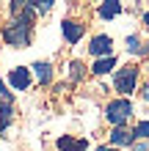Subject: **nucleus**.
I'll use <instances>...</instances> for the list:
<instances>
[{
  "label": "nucleus",
  "instance_id": "1a4fd4ad",
  "mask_svg": "<svg viewBox=\"0 0 149 151\" xmlns=\"http://www.w3.org/2000/svg\"><path fill=\"white\" fill-rule=\"evenodd\" d=\"M113 69H116V58H113V55H105V58H97V60L91 63V74L102 77V74L113 72Z\"/></svg>",
  "mask_w": 149,
  "mask_h": 151
},
{
  "label": "nucleus",
  "instance_id": "20e7f679",
  "mask_svg": "<svg viewBox=\"0 0 149 151\" xmlns=\"http://www.w3.org/2000/svg\"><path fill=\"white\" fill-rule=\"evenodd\" d=\"M0 99H3L0 102V132H6L14 121V93L3 85V80H0Z\"/></svg>",
  "mask_w": 149,
  "mask_h": 151
},
{
  "label": "nucleus",
  "instance_id": "9d476101",
  "mask_svg": "<svg viewBox=\"0 0 149 151\" xmlns=\"http://www.w3.org/2000/svg\"><path fill=\"white\" fill-rule=\"evenodd\" d=\"M133 140H135V135L127 127H113V132H110V143L113 146H130Z\"/></svg>",
  "mask_w": 149,
  "mask_h": 151
},
{
  "label": "nucleus",
  "instance_id": "f03ea898",
  "mask_svg": "<svg viewBox=\"0 0 149 151\" xmlns=\"http://www.w3.org/2000/svg\"><path fill=\"white\" fill-rule=\"evenodd\" d=\"M133 118V102L127 96H119V99H110L108 107H105V121L110 127H124V124Z\"/></svg>",
  "mask_w": 149,
  "mask_h": 151
},
{
  "label": "nucleus",
  "instance_id": "ddd939ff",
  "mask_svg": "<svg viewBox=\"0 0 149 151\" xmlns=\"http://www.w3.org/2000/svg\"><path fill=\"white\" fill-rule=\"evenodd\" d=\"M124 44H127V52H130V55H149V44H144L135 33H130V36L124 39Z\"/></svg>",
  "mask_w": 149,
  "mask_h": 151
},
{
  "label": "nucleus",
  "instance_id": "39448f33",
  "mask_svg": "<svg viewBox=\"0 0 149 151\" xmlns=\"http://www.w3.org/2000/svg\"><path fill=\"white\" fill-rule=\"evenodd\" d=\"M31 83H33L31 69L20 66V69H11V72H8V85H11V91H28Z\"/></svg>",
  "mask_w": 149,
  "mask_h": 151
},
{
  "label": "nucleus",
  "instance_id": "aec40b11",
  "mask_svg": "<svg viewBox=\"0 0 149 151\" xmlns=\"http://www.w3.org/2000/svg\"><path fill=\"white\" fill-rule=\"evenodd\" d=\"M144 28H146V30H149V11H146V14H144Z\"/></svg>",
  "mask_w": 149,
  "mask_h": 151
},
{
  "label": "nucleus",
  "instance_id": "f257e3e1",
  "mask_svg": "<svg viewBox=\"0 0 149 151\" xmlns=\"http://www.w3.org/2000/svg\"><path fill=\"white\" fill-rule=\"evenodd\" d=\"M36 11H33L31 6L20 8V14L11 17V22L3 28V41L8 44V47H17V50H25L31 47L33 41V22H36Z\"/></svg>",
  "mask_w": 149,
  "mask_h": 151
},
{
  "label": "nucleus",
  "instance_id": "6e6552de",
  "mask_svg": "<svg viewBox=\"0 0 149 151\" xmlns=\"http://www.w3.org/2000/svg\"><path fill=\"white\" fill-rule=\"evenodd\" d=\"M31 69H33V74H36V80H39L41 85H50L52 83V63H50V60H36Z\"/></svg>",
  "mask_w": 149,
  "mask_h": 151
},
{
  "label": "nucleus",
  "instance_id": "6ab92c4d",
  "mask_svg": "<svg viewBox=\"0 0 149 151\" xmlns=\"http://www.w3.org/2000/svg\"><path fill=\"white\" fill-rule=\"evenodd\" d=\"M97 151H119V148H116V146H110V148H108V146H100Z\"/></svg>",
  "mask_w": 149,
  "mask_h": 151
},
{
  "label": "nucleus",
  "instance_id": "a211bd4d",
  "mask_svg": "<svg viewBox=\"0 0 149 151\" xmlns=\"http://www.w3.org/2000/svg\"><path fill=\"white\" fill-rule=\"evenodd\" d=\"M130 151H149V143H130Z\"/></svg>",
  "mask_w": 149,
  "mask_h": 151
},
{
  "label": "nucleus",
  "instance_id": "423d86ee",
  "mask_svg": "<svg viewBox=\"0 0 149 151\" xmlns=\"http://www.w3.org/2000/svg\"><path fill=\"white\" fill-rule=\"evenodd\" d=\"M89 52L94 58H105V55H113V39L108 33H100V36H94L91 44H89Z\"/></svg>",
  "mask_w": 149,
  "mask_h": 151
},
{
  "label": "nucleus",
  "instance_id": "0eeeda50",
  "mask_svg": "<svg viewBox=\"0 0 149 151\" xmlns=\"http://www.w3.org/2000/svg\"><path fill=\"white\" fill-rule=\"evenodd\" d=\"M61 33H64V39L69 44H77L83 39V33H86V25H80L77 19H64L61 22Z\"/></svg>",
  "mask_w": 149,
  "mask_h": 151
},
{
  "label": "nucleus",
  "instance_id": "4468645a",
  "mask_svg": "<svg viewBox=\"0 0 149 151\" xmlns=\"http://www.w3.org/2000/svg\"><path fill=\"white\" fill-rule=\"evenodd\" d=\"M83 74H86V66L80 60H72V63H69V80L77 83V80H83Z\"/></svg>",
  "mask_w": 149,
  "mask_h": 151
},
{
  "label": "nucleus",
  "instance_id": "f8f14e48",
  "mask_svg": "<svg viewBox=\"0 0 149 151\" xmlns=\"http://www.w3.org/2000/svg\"><path fill=\"white\" fill-rule=\"evenodd\" d=\"M58 151H86L89 148V140H72L69 135H64V137H58Z\"/></svg>",
  "mask_w": 149,
  "mask_h": 151
},
{
  "label": "nucleus",
  "instance_id": "9b49d317",
  "mask_svg": "<svg viewBox=\"0 0 149 151\" xmlns=\"http://www.w3.org/2000/svg\"><path fill=\"white\" fill-rule=\"evenodd\" d=\"M97 14L102 17V19H113V17L121 14V3L119 0H102L100 8H97Z\"/></svg>",
  "mask_w": 149,
  "mask_h": 151
},
{
  "label": "nucleus",
  "instance_id": "412c9836",
  "mask_svg": "<svg viewBox=\"0 0 149 151\" xmlns=\"http://www.w3.org/2000/svg\"><path fill=\"white\" fill-rule=\"evenodd\" d=\"M144 99H146V102H149V83H146V85H144Z\"/></svg>",
  "mask_w": 149,
  "mask_h": 151
},
{
  "label": "nucleus",
  "instance_id": "dca6fc26",
  "mask_svg": "<svg viewBox=\"0 0 149 151\" xmlns=\"http://www.w3.org/2000/svg\"><path fill=\"white\" fill-rule=\"evenodd\" d=\"M133 135L141 137V140H149V121H138L135 129H133Z\"/></svg>",
  "mask_w": 149,
  "mask_h": 151
},
{
  "label": "nucleus",
  "instance_id": "f3484780",
  "mask_svg": "<svg viewBox=\"0 0 149 151\" xmlns=\"http://www.w3.org/2000/svg\"><path fill=\"white\" fill-rule=\"evenodd\" d=\"M25 6H28V0H11V17H17L20 8H25Z\"/></svg>",
  "mask_w": 149,
  "mask_h": 151
},
{
  "label": "nucleus",
  "instance_id": "2eb2a0df",
  "mask_svg": "<svg viewBox=\"0 0 149 151\" xmlns=\"http://www.w3.org/2000/svg\"><path fill=\"white\" fill-rule=\"evenodd\" d=\"M52 3H55V0H28V6H31L36 14H47L50 8H52Z\"/></svg>",
  "mask_w": 149,
  "mask_h": 151
},
{
  "label": "nucleus",
  "instance_id": "7ed1b4c3",
  "mask_svg": "<svg viewBox=\"0 0 149 151\" xmlns=\"http://www.w3.org/2000/svg\"><path fill=\"white\" fill-rule=\"evenodd\" d=\"M138 72H141L138 66H124V69H119V72L113 74V88H116L121 96H130V93L135 91V85H138Z\"/></svg>",
  "mask_w": 149,
  "mask_h": 151
}]
</instances>
